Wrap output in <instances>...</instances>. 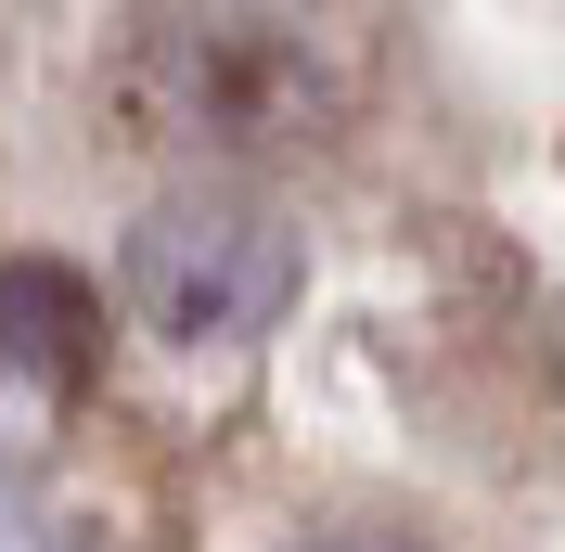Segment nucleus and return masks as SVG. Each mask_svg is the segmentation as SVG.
Instances as JSON below:
<instances>
[{
  "label": "nucleus",
  "instance_id": "obj_4",
  "mask_svg": "<svg viewBox=\"0 0 565 552\" xmlns=\"http://www.w3.org/2000/svg\"><path fill=\"white\" fill-rule=\"evenodd\" d=\"M309 552H437V540H398V527H348V540H309Z\"/></svg>",
  "mask_w": 565,
  "mask_h": 552
},
{
  "label": "nucleus",
  "instance_id": "obj_1",
  "mask_svg": "<svg viewBox=\"0 0 565 552\" xmlns=\"http://www.w3.org/2000/svg\"><path fill=\"white\" fill-rule=\"evenodd\" d=\"M141 104L154 129L193 141V155H270V141H309L334 129L348 104V65H334V39L309 26H270V13H180V26H141Z\"/></svg>",
  "mask_w": 565,
  "mask_h": 552
},
{
  "label": "nucleus",
  "instance_id": "obj_3",
  "mask_svg": "<svg viewBox=\"0 0 565 552\" xmlns=\"http://www.w3.org/2000/svg\"><path fill=\"white\" fill-rule=\"evenodd\" d=\"M0 360L39 373L52 399H77V385L104 373V296H90L65 257H13V270H0Z\"/></svg>",
  "mask_w": 565,
  "mask_h": 552
},
{
  "label": "nucleus",
  "instance_id": "obj_2",
  "mask_svg": "<svg viewBox=\"0 0 565 552\" xmlns=\"http://www.w3.org/2000/svg\"><path fill=\"white\" fill-rule=\"evenodd\" d=\"M296 296V232L257 206L245 180H180L168 206H141L129 232V309L168 347H232L270 335Z\"/></svg>",
  "mask_w": 565,
  "mask_h": 552
}]
</instances>
